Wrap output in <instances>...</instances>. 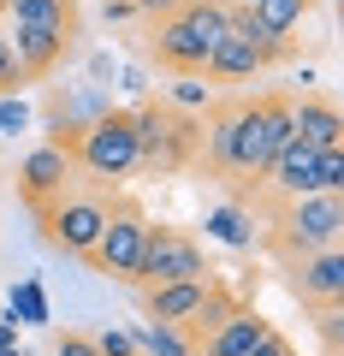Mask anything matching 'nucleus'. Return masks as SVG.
Here are the masks:
<instances>
[{
	"instance_id": "obj_26",
	"label": "nucleus",
	"mask_w": 344,
	"mask_h": 356,
	"mask_svg": "<svg viewBox=\"0 0 344 356\" xmlns=\"http://www.w3.org/2000/svg\"><path fill=\"white\" fill-rule=\"evenodd\" d=\"M54 356H101V350H95L90 332H65V339L54 344Z\"/></svg>"
},
{
	"instance_id": "obj_15",
	"label": "nucleus",
	"mask_w": 344,
	"mask_h": 356,
	"mask_svg": "<svg viewBox=\"0 0 344 356\" xmlns=\"http://www.w3.org/2000/svg\"><path fill=\"white\" fill-rule=\"evenodd\" d=\"M291 125H297V137H303L309 149H344V119H338V107H332L327 95L291 102Z\"/></svg>"
},
{
	"instance_id": "obj_22",
	"label": "nucleus",
	"mask_w": 344,
	"mask_h": 356,
	"mask_svg": "<svg viewBox=\"0 0 344 356\" xmlns=\"http://www.w3.org/2000/svg\"><path fill=\"white\" fill-rule=\"evenodd\" d=\"M18 83H24V72H18V54H13V42H6V30H0V95H13Z\"/></svg>"
},
{
	"instance_id": "obj_24",
	"label": "nucleus",
	"mask_w": 344,
	"mask_h": 356,
	"mask_svg": "<svg viewBox=\"0 0 344 356\" xmlns=\"http://www.w3.org/2000/svg\"><path fill=\"white\" fill-rule=\"evenodd\" d=\"M95 350H101V356H142V350H137V339H131V332H113V327L95 339Z\"/></svg>"
},
{
	"instance_id": "obj_23",
	"label": "nucleus",
	"mask_w": 344,
	"mask_h": 356,
	"mask_svg": "<svg viewBox=\"0 0 344 356\" xmlns=\"http://www.w3.org/2000/svg\"><path fill=\"white\" fill-rule=\"evenodd\" d=\"M13 309H24V321H30V327H42V321H48V303H42V291H36V285H18V291H13Z\"/></svg>"
},
{
	"instance_id": "obj_18",
	"label": "nucleus",
	"mask_w": 344,
	"mask_h": 356,
	"mask_svg": "<svg viewBox=\"0 0 344 356\" xmlns=\"http://www.w3.org/2000/svg\"><path fill=\"white\" fill-rule=\"evenodd\" d=\"M208 238L231 243V250H249V243H255V226H249V214H243L238 202H220V208H208Z\"/></svg>"
},
{
	"instance_id": "obj_6",
	"label": "nucleus",
	"mask_w": 344,
	"mask_h": 356,
	"mask_svg": "<svg viewBox=\"0 0 344 356\" xmlns=\"http://www.w3.org/2000/svg\"><path fill=\"white\" fill-rule=\"evenodd\" d=\"M142 238H149V214L137 202H107V226L90 250V267L107 273L119 285H137V261H142Z\"/></svg>"
},
{
	"instance_id": "obj_8",
	"label": "nucleus",
	"mask_w": 344,
	"mask_h": 356,
	"mask_svg": "<svg viewBox=\"0 0 344 356\" xmlns=\"http://www.w3.org/2000/svg\"><path fill=\"white\" fill-rule=\"evenodd\" d=\"M72 172H77V161H72V149H60V143H42V149H30L24 161H18V196L36 208V220L72 191Z\"/></svg>"
},
{
	"instance_id": "obj_17",
	"label": "nucleus",
	"mask_w": 344,
	"mask_h": 356,
	"mask_svg": "<svg viewBox=\"0 0 344 356\" xmlns=\"http://www.w3.org/2000/svg\"><path fill=\"white\" fill-rule=\"evenodd\" d=\"M0 13L13 18V24H60V30H77L72 0H0Z\"/></svg>"
},
{
	"instance_id": "obj_10",
	"label": "nucleus",
	"mask_w": 344,
	"mask_h": 356,
	"mask_svg": "<svg viewBox=\"0 0 344 356\" xmlns=\"http://www.w3.org/2000/svg\"><path fill=\"white\" fill-rule=\"evenodd\" d=\"M13 54H18V72H24V83H36V77H48L54 65L65 60V48H72V30L60 24H13Z\"/></svg>"
},
{
	"instance_id": "obj_28",
	"label": "nucleus",
	"mask_w": 344,
	"mask_h": 356,
	"mask_svg": "<svg viewBox=\"0 0 344 356\" xmlns=\"http://www.w3.org/2000/svg\"><path fill=\"white\" fill-rule=\"evenodd\" d=\"M0 356H24L18 350V315H0Z\"/></svg>"
},
{
	"instance_id": "obj_14",
	"label": "nucleus",
	"mask_w": 344,
	"mask_h": 356,
	"mask_svg": "<svg viewBox=\"0 0 344 356\" xmlns=\"http://www.w3.org/2000/svg\"><path fill=\"white\" fill-rule=\"evenodd\" d=\"M261 72H268V54L255 48L249 36H238V30H226L220 48H214V60H208V77H214V83H249V77H261Z\"/></svg>"
},
{
	"instance_id": "obj_31",
	"label": "nucleus",
	"mask_w": 344,
	"mask_h": 356,
	"mask_svg": "<svg viewBox=\"0 0 344 356\" xmlns=\"http://www.w3.org/2000/svg\"><path fill=\"white\" fill-rule=\"evenodd\" d=\"M119 18H137V6L131 0H107V24H119Z\"/></svg>"
},
{
	"instance_id": "obj_21",
	"label": "nucleus",
	"mask_w": 344,
	"mask_h": 356,
	"mask_svg": "<svg viewBox=\"0 0 344 356\" xmlns=\"http://www.w3.org/2000/svg\"><path fill=\"white\" fill-rule=\"evenodd\" d=\"M315 184H320V191H344V149H320Z\"/></svg>"
},
{
	"instance_id": "obj_9",
	"label": "nucleus",
	"mask_w": 344,
	"mask_h": 356,
	"mask_svg": "<svg viewBox=\"0 0 344 356\" xmlns=\"http://www.w3.org/2000/svg\"><path fill=\"white\" fill-rule=\"evenodd\" d=\"M291 297L303 309H327V303H344V250H315L303 261H291Z\"/></svg>"
},
{
	"instance_id": "obj_32",
	"label": "nucleus",
	"mask_w": 344,
	"mask_h": 356,
	"mask_svg": "<svg viewBox=\"0 0 344 356\" xmlns=\"http://www.w3.org/2000/svg\"><path fill=\"white\" fill-rule=\"evenodd\" d=\"M226 6H255V0H226Z\"/></svg>"
},
{
	"instance_id": "obj_25",
	"label": "nucleus",
	"mask_w": 344,
	"mask_h": 356,
	"mask_svg": "<svg viewBox=\"0 0 344 356\" xmlns=\"http://www.w3.org/2000/svg\"><path fill=\"white\" fill-rule=\"evenodd\" d=\"M172 107H214V102H208V83H196V77H184V83L172 89Z\"/></svg>"
},
{
	"instance_id": "obj_4",
	"label": "nucleus",
	"mask_w": 344,
	"mask_h": 356,
	"mask_svg": "<svg viewBox=\"0 0 344 356\" xmlns=\"http://www.w3.org/2000/svg\"><path fill=\"white\" fill-rule=\"evenodd\" d=\"M72 161L83 166L101 184H119V178L137 172V131H131V113H101L90 131L72 137Z\"/></svg>"
},
{
	"instance_id": "obj_30",
	"label": "nucleus",
	"mask_w": 344,
	"mask_h": 356,
	"mask_svg": "<svg viewBox=\"0 0 344 356\" xmlns=\"http://www.w3.org/2000/svg\"><path fill=\"white\" fill-rule=\"evenodd\" d=\"M131 6H137L142 18H172V13L184 6V0H131Z\"/></svg>"
},
{
	"instance_id": "obj_16",
	"label": "nucleus",
	"mask_w": 344,
	"mask_h": 356,
	"mask_svg": "<svg viewBox=\"0 0 344 356\" xmlns=\"http://www.w3.org/2000/svg\"><path fill=\"white\" fill-rule=\"evenodd\" d=\"M309 13H315V0H255L249 6V18L268 30V36H279V42H291V30L303 24Z\"/></svg>"
},
{
	"instance_id": "obj_12",
	"label": "nucleus",
	"mask_w": 344,
	"mask_h": 356,
	"mask_svg": "<svg viewBox=\"0 0 344 356\" xmlns=\"http://www.w3.org/2000/svg\"><path fill=\"white\" fill-rule=\"evenodd\" d=\"M315 161H320V149H309L303 137H291L279 154H273V166H268L261 178H255V184L279 191L285 202H291V196H309V191H320V184H315Z\"/></svg>"
},
{
	"instance_id": "obj_29",
	"label": "nucleus",
	"mask_w": 344,
	"mask_h": 356,
	"mask_svg": "<svg viewBox=\"0 0 344 356\" xmlns=\"http://www.w3.org/2000/svg\"><path fill=\"white\" fill-rule=\"evenodd\" d=\"M249 356H297V350H291V339H285V332H268V339L255 344Z\"/></svg>"
},
{
	"instance_id": "obj_1",
	"label": "nucleus",
	"mask_w": 344,
	"mask_h": 356,
	"mask_svg": "<svg viewBox=\"0 0 344 356\" xmlns=\"http://www.w3.org/2000/svg\"><path fill=\"white\" fill-rule=\"evenodd\" d=\"M231 30V6L226 0H184L172 18H154V60L166 65V72L179 77H196L208 72V60H214L220 36Z\"/></svg>"
},
{
	"instance_id": "obj_2",
	"label": "nucleus",
	"mask_w": 344,
	"mask_h": 356,
	"mask_svg": "<svg viewBox=\"0 0 344 356\" xmlns=\"http://www.w3.org/2000/svg\"><path fill=\"white\" fill-rule=\"evenodd\" d=\"M131 131H137V166H149L154 178H172L202 161V125L172 102L131 107Z\"/></svg>"
},
{
	"instance_id": "obj_3",
	"label": "nucleus",
	"mask_w": 344,
	"mask_h": 356,
	"mask_svg": "<svg viewBox=\"0 0 344 356\" xmlns=\"http://www.w3.org/2000/svg\"><path fill=\"white\" fill-rule=\"evenodd\" d=\"M344 232V196L338 191H309V196H291L279 214V226H273V250L291 255V261H303V255L315 250H332Z\"/></svg>"
},
{
	"instance_id": "obj_13",
	"label": "nucleus",
	"mask_w": 344,
	"mask_h": 356,
	"mask_svg": "<svg viewBox=\"0 0 344 356\" xmlns=\"http://www.w3.org/2000/svg\"><path fill=\"white\" fill-rule=\"evenodd\" d=\"M268 332H273V321L261 315V309H238V315H226L202 344H196V356H249Z\"/></svg>"
},
{
	"instance_id": "obj_19",
	"label": "nucleus",
	"mask_w": 344,
	"mask_h": 356,
	"mask_svg": "<svg viewBox=\"0 0 344 356\" xmlns=\"http://www.w3.org/2000/svg\"><path fill=\"white\" fill-rule=\"evenodd\" d=\"M137 350H142V356H196L190 339H184L179 327H154V321L137 332Z\"/></svg>"
},
{
	"instance_id": "obj_7",
	"label": "nucleus",
	"mask_w": 344,
	"mask_h": 356,
	"mask_svg": "<svg viewBox=\"0 0 344 356\" xmlns=\"http://www.w3.org/2000/svg\"><path fill=\"white\" fill-rule=\"evenodd\" d=\"M101 226H107V202H101V196H60V202L42 214L48 243H54V250H65V255H77V261H90Z\"/></svg>"
},
{
	"instance_id": "obj_27",
	"label": "nucleus",
	"mask_w": 344,
	"mask_h": 356,
	"mask_svg": "<svg viewBox=\"0 0 344 356\" xmlns=\"http://www.w3.org/2000/svg\"><path fill=\"white\" fill-rule=\"evenodd\" d=\"M24 102H6V95H0V131H24Z\"/></svg>"
},
{
	"instance_id": "obj_20",
	"label": "nucleus",
	"mask_w": 344,
	"mask_h": 356,
	"mask_svg": "<svg viewBox=\"0 0 344 356\" xmlns=\"http://www.w3.org/2000/svg\"><path fill=\"white\" fill-rule=\"evenodd\" d=\"M261 119H268L273 149H285V143L297 137V125H291V95H261Z\"/></svg>"
},
{
	"instance_id": "obj_11",
	"label": "nucleus",
	"mask_w": 344,
	"mask_h": 356,
	"mask_svg": "<svg viewBox=\"0 0 344 356\" xmlns=\"http://www.w3.org/2000/svg\"><path fill=\"white\" fill-rule=\"evenodd\" d=\"M208 291H214V280H172V285H149L142 291V309H149L154 327H190L196 309L208 303Z\"/></svg>"
},
{
	"instance_id": "obj_5",
	"label": "nucleus",
	"mask_w": 344,
	"mask_h": 356,
	"mask_svg": "<svg viewBox=\"0 0 344 356\" xmlns=\"http://www.w3.org/2000/svg\"><path fill=\"white\" fill-rule=\"evenodd\" d=\"M172 280H214V267H208L202 243L179 226H149L142 238V261H137V291L149 285H172Z\"/></svg>"
}]
</instances>
